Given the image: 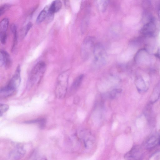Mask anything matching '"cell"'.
I'll return each instance as SVG.
<instances>
[{
  "label": "cell",
  "instance_id": "2",
  "mask_svg": "<svg viewBox=\"0 0 160 160\" xmlns=\"http://www.w3.org/2000/svg\"><path fill=\"white\" fill-rule=\"evenodd\" d=\"M69 75V71L67 70L62 72L58 76L55 90L57 98H62L65 97L68 88Z\"/></svg>",
  "mask_w": 160,
  "mask_h": 160
},
{
  "label": "cell",
  "instance_id": "13",
  "mask_svg": "<svg viewBox=\"0 0 160 160\" xmlns=\"http://www.w3.org/2000/svg\"><path fill=\"white\" fill-rule=\"evenodd\" d=\"M135 85L138 91L140 92H145L148 90V87L141 77H138L136 79Z\"/></svg>",
  "mask_w": 160,
  "mask_h": 160
},
{
  "label": "cell",
  "instance_id": "6",
  "mask_svg": "<svg viewBox=\"0 0 160 160\" xmlns=\"http://www.w3.org/2000/svg\"><path fill=\"white\" fill-rule=\"evenodd\" d=\"M20 72V67L18 65L14 75L7 85L16 91L19 86L21 81Z\"/></svg>",
  "mask_w": 160,
  "mask_h": 160
},
{
  "label": "cell",
  "instance_id": "7",
  "mask_svg": "<svg viewBox=\"0 0 160 160\" xmlns=\"http://www.w3.org/2000/svg\"><path fill=\"white\" fill-rule=\"evenodd\" d=\"M9 24V21L7 18L2 19L0 23V41L2 44H5L7 39L6 32Z\"/></svg>",
  "mask_w": 160,
  "mask_h": 160
},
{
  "label": "cell",
  "instance_id": "27",
  "mask_svg": "<svg viewBox=\"0 0 160 160\" xmlns=\"http://www.w3.org/2000/svg\"><path fill=\"white\" fill-rule=\"evenodd\" d=\"M156 56L160 59V48L158 49L156 53Z\"/></svg>",
  "mask_w": 160,
  "mask_h": 160
},
{
  "label": "cell",
  "instance_id": "15",
  "mask_svg": "<svg viewBox=\"0 0 160 160\" xmlns=\"http://www.w3.org/2000/svg\"><path fill=\"white\" fill-rule=\"evenodd\" d=\"M160 96V83L157 84L154 88L150 98V102L153 103L156 102Z\"/></svg>",
  "mask_w": 160,
  "mask_h": 160
},
{
  "label": "cell",
  "instance_id": "25",
  "mask_svg": "<svg viewBox=\"0 0 160 160\" xmlns=\"http://www.w3.org/2000/svg\"><path fill=\"white\" fill-rule=\"evenodd\" d=\"M108 3V0H102V10H105L107 7Z\"/></svg>",
  "mask_w": 160,
  "mask_h": 160
},
{
  "label": "cell",
  "instance_id": "26",
  "mask_svg": "<svg viewBox=\"0 0 160 160\" xmlns=\"http://www.w3.org/2000/svg\"><path fill=\"white\" fill-rule=\"evenodd\" d=\"M65 6L66 8H68L69 6V0H63Z\"/></svg>",
  "mask_w": 160,
  "mask_h": 160
},
{
  "label": "cell",
  "instance_id": "1",
  "mask_svg": "<svg viewBox=\"0 0 160 160\" xmlns=\"http://www.w3.org/2000/svg\"><path fill=\"white\" fill-rule=\"evenodd\" d=\"M46 68L45 62L40 61L37 63L31 70L28 80V86L32 87L39 84Z\"/></svg>",
  "mask_w": 160,
  "mask_h": 160
},
{
  "label": "cell",
  "instance_id": "3",
  "mask_svg": "<svg viewBox=\"0 0 160 160\" xmlns=\"http://www.w3.org/2000/svg\"><path fill=\"white\" fill-rule=\"evenodd\" d=\"M93 37H88L84 40L81 48L82 58L84 59H88L90 55L93 53L95 43Z\"/></svg>",
  "mask_w": 160,
  "mask_h": 160
},
{
  "label": "cell",
  "instance_id": "29",
  "mask_svg": "<svg viewBox=\"0 0 160 160\" xmlns=\"http://www.w3.org/2000/svg\"><path fill=\"white\" fill-rule=\"evenodd\" d=\"M159 144L160 145V139L159 142Z\"/></svg>",
  "mask_w": 160,
  "mask_h": 160
},
{
  "label": "cell",
  "instance_id": "12",
  "mask_svg": "<svg viewBox=\"0 0 160 160\" xmlns=\"http://www.w3.org/2000/svg\"><path fill=\"white\" fill-rule=\"evenodd\" d=\"M148 53L146 50L141 49L137 52L135 56V61L138 63H142L147 61L148 58Z\"/></svg>",
  "mask_w": 160,
  "mask_h": 160
},
{
  "label": "cell",
  "instance_id": "23",
  "mask_svg": "<svg viewBox=\"0 0 160 160\" xmlns=\"http://www.w3.org/2000/svg\"><path fill=\"white\" fill-rule=\"evenodd\" d=\"M54 13L50 11L49 9L47 16L45 20L47 22H50L53 20L54 17Z\"/></svg>",
  "mask_w": 160,
  "mask_h": 160
},
{
  "label": "cell",
  "instance_id": "20",
  "mask_svg": "<svg viewBox=\"0 0 160 160\" xmlns=\"http://www.w3.org/2000/svg\"><path fill=\"white\" fill-rule=\"evenodd\" d=\"M83 78L82 74L79 76L74 81L71 88L72 89H75L79 87L81 84Z\"/></svg>",
  "mask_w": 160,
  "mask_h": 160
},
{
  "label": "cell",
  "instance_id": "21",
  "mask_svg": "<svg viewBox=\"0 0 160 160\" xmlns=\"http://www.w3.org/2000/svg\"><path fill=\"white\" fill-rule=\"evenodd\" d=\"M11 6V5L8 4H5L1 5L0 9V15H3Z\"/></svg>",
  "mask_w": 160,
  "mask_h": 160
},
{
  "label": "cell",
  "instance_id": "9",
  "mask_svg": "<svg viewBox=\"0 0 160 160\" xmlns=\"http://www.w3.org/2000/svg\"><path fill=\"white\" fill-rule=\"evenodd\" d=\"M0 64L5 68H9L11 64V60L9 54L4 50H0Z\"/></svg>",
  "mask_w": 160,
  "mask_h": 160
},
{
  "label": "cell",
  "instance_id": "5",
  "mask_svg": "<svg viewBox=\"0 0 160 160\" xmlns=\"http://www.w3.org/2000/svg\"><path fill=\"white\" fill-rule=\"evenodd\" d=\"M156 29L155 21L153 18L144 24L140 32L144 36L151 37L154 35Z\"/></svg>",
  "mask_w": 160,
  "mask_h": 160
},
{
  "label": "cell",
  "instance_id": "17",
  "mask_svg": "<svg viewBox=\"0 0 160 160\" xmlns=\"http://www.w3.org/2000/svg\"><path fill=\"white\" fill-rule=\"evenodd\" d=\"M49 8V7L47 6H46L40 12L36 19V22L37 23H40L45 20Z\"/></svg>",
  "mask_w": 160,
  "mask_h": 160
},
{
  "label": "cell",
  "instance_id": "22",
  "mask_svg": "<svg viewBox=\"0 0 160 160\" xmlns=\"http://www.w3.org/2000/svg\"><path fill=\"white\" fill-rule=\"evenodd\" d=\"M45 120L43 119H40L37 120L29 121L26 122L27 123H37L40 124L41 127H43L45 125Z\"/></svg>",
  "mask_w": 160,
  "mask_h": 160
},
{
  "label": "cell",
  "instance_id": "18",
  "mask_svg": "<svg viewBox=\"0 0 160 160\" xmlns=\"http://www.w3.org/2000/svg\"><path fill=\"white\" fill-rule=\"evenodd\" d=\"M11 30L13 34V42L12 48V51H13L17 44L18 39L17 28L16 25L15 24H12L11 25Z\"/></svg>",
  "mask_w": 160,
  "mask_h": 160
},
{
  "label": "cell",
  "instance_id": "8",
  "mask_svg": "<svg viewBox=\"0 0 160 160\" xmlns=\"http://www.w3.org/2000/svg\"><path fill=\"white\" fill-rule=\"evenodd\" d=\"M142 153L141 148L138 146H135L125 155L127 159H138L141 158Z\"/></svg>",
  "mask_w": 160,
  "mask_h": 160
},
{
  "label": "cell",
  "instance_id": "28",
  "mask_svg": "<svg viewBox=\"0 0 160 160\" xmlns=\"http://www.w3.org/2000/svg\"><path fill=\"white\" fill-rule=\"evenodd\" d=\"M158 16L159 18V19L160 20V7H159V9L158 10Z\"/></svg>",
  "mask_w": 160,
  "mask_h": 160
},
{
  "label": "cell",
  "instance_id": "24",
  "mask_svg": "<svg viewBox=\"0 0 160 160\" xmlns=\"http://www.w3.org/2000/svg\"><path fill=\"white\" fill-rule=\"evenodd\" d=\"M9 107V106L8 105L1 103L0 107V115L1 117L3 115V113L8 110Z\"/></svg>",
  "mask_w": 160,
  "mask_h": 160
},
{
  "label": "cell",
  "instance_id": "16",
  "mask_svg": "<svg viewBox=\"0 0 160 160\" xmlns=\"http://www.w3.org/2000/svg\"><path fill=\"white\" fill-rule=\"evenodd\" d=\"M62 7V3L60 0H54L49 7V10L54 13L58 12Z\"/></svg>",
  "mask_w": 160,
  "mask_h": 160
},
{
  "label": "cell",
  "instance_id": "10",
  "mask_svg": "<svg viewBox=\"0 0 160 160\" xmlns=\"http://www.w3.org/2000/svg\"><path fill=\"white\" fill-rule=\"evenodd\" d=\"M25 153L23 148L18 146L12 151L8 155L9 158L12 159H18L22 158Z\"/></svg>",
  "mask_w": 160,
  "mask_h": 160
},
{
  "label": "cell",
  "instance_id": "14",
  "mask_svg": "<svg viewBox=\"0 0 160 160\" xmlns=\"http://www.w3.org/2000/svg\"><path fill=\"white\" fill-rule=\"evenodd\" d=\"M16 91L6 85L0 89V98H5L9 97L13 95Z\"/></svg>",
  "mask_w": 160,
  "mask_h": 160
},
{
  "label": "cell",
  "instance_id": "11",
  "mask_svg": "<svg viewBox=\"0 0 160 160\" xmlns=\"http://www.w3.org/2000/svg\"><path fill=\"white\" fill-rule=\"evenodd\" d=\"M160 138L158 134L152 135L147 140L145 144V147L148 149H150L155 147L159 144Z\"/></svg>",
  "mask_w": 160,
  "mask_h": 160
},
{
  "label": "cell",
  "instance_id": "4",
  "mask_svg": "<svg viewBox=\"0 0 160 160\" xmlns=\"http://www.w3.org/2000/svg\"><path fill=\"white\" fill-rule=\"evenodd\" d=\"M106 54L102 46L100 43H96L93 54L94 62L97 65H102L104 63L106 58Z\"/></svg>",
  "mask_w": 160,
  "mask_h": 160
},
{
  "label": "cell",
  "instance_id": "19",
  "mask_svg": "<svg viewBox=\"0 0 160 160\" xmlns=\"http://www.w3.org/2000/svg\"><path fill=\"white\" fill-rule=\"evenodd\" d=\"M32 23L31 22H29L21 29L20 35L22 38H24L26 36L32 28Z\"/></svg>",
  "mask_w": 160,
  "mask_h": 160
}]
</instances>
